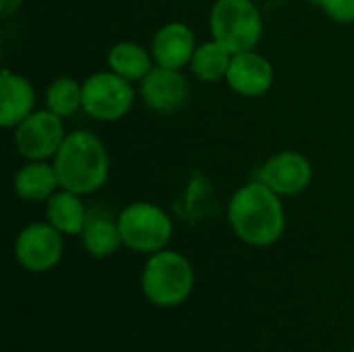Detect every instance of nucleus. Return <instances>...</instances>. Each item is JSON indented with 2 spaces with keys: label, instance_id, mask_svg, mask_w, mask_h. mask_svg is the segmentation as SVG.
I'll list each match as a JSON object with an SVG mask.
<instances>
[{
  "label": "nucleus",
  "instance_id": "2eb2a0df",
  "mask_svg": "<svg viewBox=\"0 0 354 352\" xmlns=\"http://www.w3.org/2000/svg\"><path fill=\"white\" fill-rule=\"evenodd\" d=\"M46 218L62 234H81L87 222V212L81 201V195L66 189L56 191L46 201Z\"/></svg>",
  "mask_w": 354,
  "mask_h": 352
},
{
  "label": "nucleus",
  "instance_id": "1a4fd4ad",
  "mask_svg": "<svg viewBox=\"0 0 354 352\" xmlns=\"http://www.w3.org/2000/svg\"><path fill=\"white\" fill-rule=\"evenodd\" d=\"M257 178L280 197H295L311 185L313 166L299 151H280L259 168Z\"/></svg>",
  "mask_w": 354,
  "mask_h": 352
},
{
  "label": "nucleus",
  "instance_id": "412c9836",
  "mask_svg": "<svg viewBox=\"0 0 354 352\" xmlns=\"http://www.w3.org/2000/svg\"><path fill=\"white\" fill-rule=\"evenodd\" d=\"M353 352H354V351H353Z\"/></svg>",
  "mask_w": 354,
  "mask_h": 352
},
{
  "label": "nucleus",
  "instance_id": "6ab92c4d",
  "mask_svg": "<svg viewBox=\"0 0 354 352\" xmlns=\"http://www.w3.org/2000/svg\"><path fill=\"white\" fill-rule=\"evenodd\" d=\"M83 106V85L73 77L56 79L46 91V108L60 118L73 116Z\"/></svg>",
  "mask_w": 354,
  "mask_h": 352
},
{
  "label": "nucleus",
  "instance_id": "ddd939ff",
  "mask_svg": "<svg viewBox=\"0 0 354 352\" xmlns=\"http://www.w3.org/2000/svg\"><path fill=\"white\" fill-rule=\"evenodd\" d=\"M35 106V89L29 79L2 68L0 73V124L4 129H17Z\"/></svg>",
  "mask_w": 354,
  "mask_h": 352
},
{
  "label": "nucleus",
  "instance_id": "9b49d317",
  "mask_svg": "<svg viewBox=\"0 0 354 352\" xmlns=\"http://www.w3.org/2000/svg\"><path fill=\"white\" fill-rule=\"evenodd\" d=\"M143 102L158 112H174L189 100V83L180 71L153 66L141 81Z\"/></svg>",
  "mask_w": 354,
  "mask_h": 352
},
{
  "label": "nucleus",
  "instance_id": "aec40b11",
  "mask_svg": "<svg viewBox=\"0 0 354 352\" xmlns=\"http://www.w3.org/2000/svg\"><path fill=\"white\" fill-rule=\"evenodd\" d=\"M334 21L354 23V0H315Z\"/></svg>",
  "mask_w": 354,
  "mask_h": 352
},
{
  "label": "nucleus",
  "instance_id": "4468645a",
  "mask_svg": "<svg viewBox=\"0 0 354 352\" xmlns=\"http://www.w3.org/2000/svg\"><path fill=\"white\" fill-rule=\"evenodd\" d=\"M60 189L54 164L46 160H29L15 174V193L25 201H48Z\"/></svg>",
  "mask_w": 354,
  "mask_h": 352
},
{
  "label": "nucleus",
  "instance_id": "7ed1b4c3",
  "mask_svg": "<svg viewBox=\"0 0 354 352\" xmlns=\"http://www.w3.org/2000/svg\"><path fill=\"white\" fill-rule=\"evenodd\" d=\"M195 274L189 259L176 251H158L147 259L141 274V288L149 303L158 307H176L193 290Z\"/></svg>",
  "mask_w": 354,
  "mask_h": 352
},
{
  "label": "nucleus",
  "instance_id": "39448f33",
  "mask_svg": "<svg viewBox=\"0 0 354 352\" xmlns=\"http://www.w3.org/2000/svg\"><path fill=\"white\" fill-rule=\"evenodd\" d=\"M116 222L122 245L137 253H158L166 249L174 230L170 216L162 207L147 201L127 205Z\"/></svg>",
  "mask_w": 354,
  "mask_h": 352
},
{
  "label": "nucleus",
  "instance_id": "f257e3e1",
  "mask_svg": "<svg viewBox=\"0 0 354 352\" xmlns=\"http://www.w3.org/2000/svg\"><path fill=\"white\" fill-rule=\"evenodd\" d=\"M228 222L234 234L251 247L278 243L286 226L280 195L259 178L243 185L228 203Z\"/></svg>",
  "mask_w": 354,
  "mask_h": 352
},
{
  "label": "nucleus",
  "instance_id": "f8f14e48",
  "mask_svg": "<svg viewBox=\"0 0 354 352\" xmlns=\"http://www.w3.org/2000/svg\"><path fill=\"white\" fill-rule=\"evenodd\" d=\"M197 50L195 33L185 23H166L153 37L151 52L158 66L180 71L191 64Z\"/></svg>",
  "mask_w": 354,
  "mask_h": 352
},
{
  "label": "nucleus",
  "instance_id": "6e6552de",
  "mask_svg": "<svg viewBox=\"0 0 354 352\" xmlns=\"http://www.w3.org/2000/svg\"><path fill=\"white\" fill-rule=\"evenodd\" d=\"M64 122L58 114L46 110L31 112L15 131V145L27 160L54 158L64 141Z\"/></svg>",
  "mask_w": 354,
  "mask_h": 352
},
{
  "label": "nucleus",
  "instance_id": "f3484780",
  "mask_svg": "<svg viewBox=\"0 0 354 352\" xmlns=\"http://www.w3.org/2000/svg\"><path fill=\"white\" fill-rule=\"evenodd\" d=\"M81 239H83L85 251L97 259L110 257L122 245L118 222H114L108 216H87Z\"/></svg>",
  "mask_w": 354,
  "mask_h": 352
},
{
  "label": "nucleus",
  "instance_id": "423d86ee",
  "mask_svg": "<svg viewBox=\"0 0 354 352\" xmlns=\"http://www.w3.org/2000/svg\"><path fill=\"white\" fill-rule=\"evenodd\" d=\"M135 102L131 81L122 79L114 71L93 73L83 83V110L95 120L114 122L129 114Z\"/></svg>",
  "mask_w": 354,
  "mask_h": 352
},
{
  "label": "nucleus",
  "instance_id": "20e7f679",
  "mask_svg": "<svg viewBox=\"0 0 354 352\" xmlns=\"http://www.w3.org/2000/svg\"><path fill=\"white\" fill-rule=\"evenodd\" d=\"M209 31L232 54L249 52L263 35V19L253 0H218L209 12Z\"/></svg>",
  "mask_w": 354,
  "mask_h": 352
},
{
  "label": "nucleus",
  "instance_id": "0eeeda50",
  "mask_svg": "<svg viewBox=\"0 0 354 352\" xmlns=\"http://www.w3.org/2000/svg\"><path fill=\"white\" fill-rule=\"evenodd\" d=\"M64 243L50 222H33L25 226L15 243V257L27 272L39 274L56 268L62 259Z\"/></svg>",
  "mask_w": 354,
  "mask_h": 352
},
{
  "label": "nucleus",
  "instance_id": "9d476101",
  "mask_svg": "<svg viewBox=\"0 0 354 352\" xmlns=\"http://www.w3.org/2000/svg\"><path fill=\"white\" fill-rule=\"evenodd\" d=\"M226 83L230 85L232 91H236L241 95L259 98L274 83V66L266 56H261L253 50L232 54Z\"/></svg>",
  "mask_w": 354,
  "mask_h": 352
},
{
  "label": "nucleus",
  "instance_id": "a211bd4d",
  "mask_svg": "<svg viewBox=\"0 0 354 352\" xmlns=\"http://www.w3.org/2000/svg\"><path fill=\"white\" fill-rule=\"evenodd\" d=\"M230 60H232V52L228 48H224L220 41L209 39V41L197 46L193 60H191V71L197 79L214 83V81L226 79Z\"/></svg>",
  "mask_w": 354,
  "mask_h": 352
},
{
  "label": "nucleus",
  "instance_id": "dca6fc26",
  "mask_svg": "<svg viewBox=\"0 0 354 352\" xmlns=\"http://www.w3.org/2000/svg\"><path fill=\"white\" fill-rule=\"evenodd\" d=\"M108 66L110 71L133 83V81H143L151 73L153 62L143 46L135 41H118L108 52Z\"/></svg>",
  "mask_w": 354,
  "mask_h": 352
},
{
  "label": "nucleus",
  "instance_id": "f03ea898",
  "mask_svg": "<svg viewBox=\"0 0 354 352\" xmlns=\"http://www.w3.org/2000/svg\"><path fill=\"white\" fill-rule=\"evenodd\" d=\"M52 164L60 189L73 191L77 195H89L102 189L110 172L106 145L91 131L68 133Z\"/></svg>",
  "mask_w": 354,
  "mask_h": 352
}]
</instances>
